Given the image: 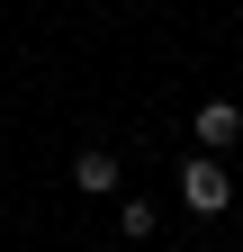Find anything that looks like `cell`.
<instances>
[{"label":"cell","instance_id":"cell-1","mask_svg":"<svg viewBox=\"0 0 243 252\" xmlns=\"http://www.w3.org/2000/svg\"><path fill=\"white\" fill-rule=\"evenodd\" d=\"M180 198H189L198 216H216V207L234 198V180H225V162H216V153H198V162L180 171Z\"/></svg>","mask_w":243,"mask_h":252},{"label":"cell","instance_id":"cell-2","mask_svg":"<svg viewBox=\"0 0 243 252\" xmlns=\"http://www.w3.org/2000/svg\"><path fill=\"white\" fill-rule=\"evenodd\" d=\"M72 180H81V198H108V189H117V153L108 144H81L72 153Z\"/></svg>","mask_w":243,"mask_h":252},{"label":"cell","instance_id":"cell-3","mask_svg":"<svg viewBox=\"0 0 243 252\" xmlns=\"http://www.w3.org/2000/svg\"><path fill=\"white\" fill-rule=\"evenodd\" d=\"M234 135H243V108H234V99H207V108H198V144L216 153V144H234Z\"/></svg>","mask_w":243,"mask_h":252}]
</instances>
